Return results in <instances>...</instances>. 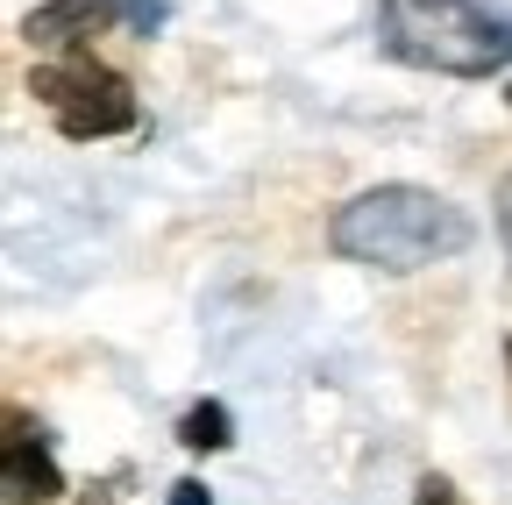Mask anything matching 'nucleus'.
Segmentation results:
<instances>
[{
	"instance_id": "3",
	"label": "nucleus",
	"mask_w": 512,
	"mask_h": 505,
	"mask_svg": "<svg viewBox=\"0 0 512 505\" xmlns=\"http://www.w3.org/2000/svg\"><path fill=\"white\" fill-rule=\"evenodd\" d=\"M57 114V129L72 136V143H93V136H121L128 121H136V93H128V79H114V72H93L64 107H50Z\"/></svg>"
},
{
	"instance_id": "7",
	"label": "nucleus",
	"mask_w": 512,
	"mask_h": 505,
	"mask_svg": "<svg viewBox=\"0 0 512 505\" xmlns=\"http://www.w3.org/2000/svg\"><path fill=\"white\" fill-rule=\"evenodd\" d=\"M413 505H463V491H456V484H448L441 470H427V477L413 484Z\"/></svg>"
},
{
	"instance_id": "5",
	"label": "nucleus",
	"mask_w": 512,
	"mask_h": 505,
	"mask_svg": "<svg viewBox=\"0 0 512 505\" xmlns=\"http://www.w3.org/2000/svg\"><path fill=\"white\" fill-rule=\"evenodd\" d=\"M114 15H128V0H50V8H36L22 22V36L43 43V50H64V43H79V36H100Z\"/></svg>"
},
{
	"instance_id": "9",
	"label": "nucleus",
	"mask_w": 512,
	"mask_h": 505,
	"mask_svg": "<svg viewBox=\"0 0 512 505\" xmlns=\"http://www.w3.org/2000/svg\"><path fill=\"white\" fill-rule=\"evenodd\" d=\"M171 505H214V498H207L200 477H185V484H171Z\"/></svg>"
},
{
	"instance_id": "2",
	"label": "nucleus",
	"mask_w": 512,
	"mask_h": 505,
	"mask_svg": "<svg viewBox=\"0 0 512 505\" xmlns=\"http://www.w3.org/2000/svg\"><path fill=\"white\" fill-rule=\"evenodd\" d=\"M377 22H384V50L420 72L484 79L512 65V29L484 15L477 0H377Z\"/></svg>"
},
{
	"instance_id": "4",
	"label": "nucleus",
	"mask_w": 512,
	"mask_h": 505,
	"mask_svg": "<svg viewBox=\"0 0 512 505\" xmlns=\"http://www.w3.org/2000/svg\"><path fill=\"white\" fill-rule=\"evenodd\" d=\"M0 491H8V505H50V498H64V470L50 463L43 441H29L22 420H15L8 456H0Z\"/></svg>"
},
{
	"instance_id": "8",
	"label": "nucleus",
	"mask_w": 512,
	"mask_h": 505,
	"mask_svg": "<svg viewBox=\"0 0 512 505\" xmlns=\"http://www.w3.org/2000/svg\"><path fill=\"white\" fill-rule=\"evenodd\" d=\"M498 242H505V264H512V171L498 178Z\"/></svg>"
},
{
	"instance_id": "1",
	"label": "nucleus",
	"mask_w": 512,
	"mask_h": 505,
	"mask_svg": "<svg viewBox=\"0 0 512 505\" xmlns=\"http://www.w3.org/2000/svg\"><path fill=\"white\" fill-rule=\"evenodd\" d=\"M470 214L456 200L427 193V185H370L356 193L335 221H328V242L342 249L349 264H370V271H427V264H448L470 249Z\"/></svg>"
},
{
	"instance_id": "6",
	"label": "nucleus",
	"mask_w": 512,
	"mask_h": 505,
	"mask_svg": "<svg viewBox=\"0 0 512 505\" xmlns=\"http://www.w3.org/2000/svg\"><path fill=\"white\" fill-rule=\"evenodd\" d=\"M178 441L185 449H228L235 441V420H228V406H214V399H200L185 413V427H178Z\"/></svg>"
}]
</instances>
